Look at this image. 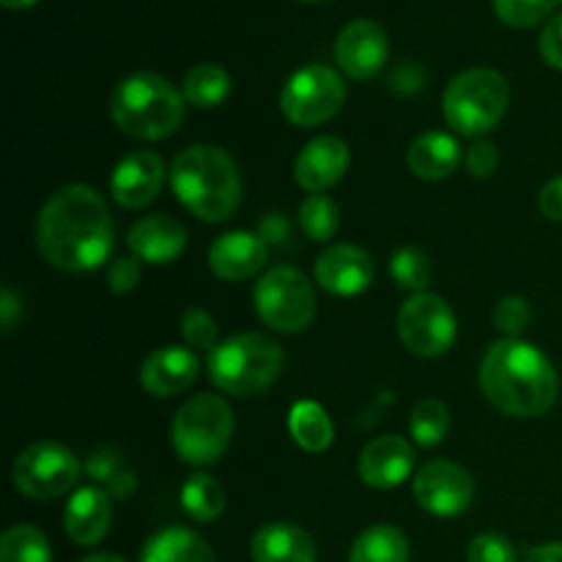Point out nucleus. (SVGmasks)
Listing matches in <instances>:
<instances>
[{
    "label": "nucleus",
    "instance_id": "obj_24",
    "mask_svg": "<svg viewBox=\"0 0 562 562\" xmlns=\"http://www.w3.org/2000/svg\"><path fill=\"white\" fill-rule=\"evenodd\" d=\"M140 562H214V552L198 532L168 527L148 538Z\"/></svg>",
    "mask_w": 562,
    "mask_h": 562
},
{
    "label": "nucleus",
    "instance_id": "obj_20",
    "mask_svg": "<svg viewBox=\"0 0 562 562\" xmlns=\"http://www.w3.org/2000/svg\"><path fill=\"white\" fill-rule=\"evenodd\" d=\"M113 521V503L104 488L86 486L71 494L64 510V530L77 547H93L102 541Z\"/></svg>",
    "mask_w": 562,
    "mask_h": 562
},
{
    "label": "nucleus",
    "instance_id": "obj_22",
    "mask_svg": "<svg viewBox=\"0 0 562 562\" xmlns=\"http://www.w3.org/2000/svg\"><path fill=\"white\" fill-rule=\"evenodd\" d=\"M252 562H316V543L302 527L272 521L252 536Z\"/></svg>",
    "mask_w": 562,
    "mask_h": 562
},
{
    "label": "nucleus",
    "instance_id": "obj_46",
    "mask_svg": "<svg viewBox=\"0 0 562 562\" xmlns=\"http://www.w3.org/2000/svg\"><path fill=\"white\" fill-rule=\"evenodd\" d=\"M305 3H322V0H305Z\"/></svg>",
    "mask_w": 562,
    "mask_h": 562
},
{
    "label": "nucleus",
    "instance_id": "obj_39",
    "mask_svg": "<svg viewBox=\"0 0 562 562\" xmlns=\"http://www.w3.org/2000/svg\"><path fill=\"white\" fill-rule=\"evenodd\" d=\"M541 55L549 66L562 69V14L549 16V22L541 31Z\"/></svg>",
    "mask_w": 562,
    "mask_h": 562
},
{
    "label": "nucleus",
    "instance_id": "obj_44",
    "mask_svg": "<svg viewBox=\"0 0 562 562\" xmlns=\"http://www.w3.org/2000/svg\"><path fill=\"white\" fill-rule=\"evenodd\" d=\"M0 3L11 11H22V9H31V5H36L38 0H0Z\"/></svg>",
    "mask_w": 562,
    "mask_h": 562
},
{
    "label": "nucleus",
    "instance_id": "obj_38",
    "mask_svg": "<svg viewBox=\"0 0 562 562\" xmlns=\"http://www.w3.org/2000/svg\"><path fill=\"white\" fill-rule=\"evenodd\" d=\"M140 283V263L137 258H119L108 272V289L113 294H130Z\"/></svg>",
    "mask_w": 562,
    "mask_h": 562
},
{
    "label": "nucleus",
    "instance_id": "obj_11",
    "mask_svg": "<svg viewBox=\"0 0 562 562\" xmlns=\"http://www.w3.org/2000/svg\"><path fill=\"white\" fill-rule=\"evenodd\" d=\"M459 324L448 302L437 294H412L398 311V335L417 357H439L453 346Z\"/></svg>",
    "mask_w": 562,
    "mask_h": 562
},
{
    "label": "nucleus",
    "instance_id": "obj_41",
    "mask_svg": "<svg viewBox=\"0 0 562 562\" xmlns=\"http://www.w3.org/2000/svg\"><path fill=\"white\" fill-rule=\"evenodd\" d=\"M20 313H22L20 296H16L11 289H3V294H0V322H3V333H11V327L16 324Z\"/></svg>",
    "mask_w": 562,
    "mask_h": 562
},
{
    "label": "nucleus",
    "instance_id": "obj_1",
    "mask_svg": "<svg viewBox=\"0 0 562 562\" xmlns=\"http://www.w3.org/2000/svg\"><path fill=\"white\" fill-rule=\"evenodd\" d=\"M38 252L64 272H91L113 250V217L97 190L60 187L44 203L36 223Z\"/></svg>",
    "mask_w": 562,
    "mask_h": 562
},
{
    "label": "nucleus",
    "instance_id": "obj_17",
    "mask_svg": "<svg viewBox=\"0 0 562 562\" xmlns=\"http://www.w3.org/2000/svg\"><path fill=\"white\" fill-rule=\"evenodd\" d=\"M198 357L192 349L181 346H162L151 351L140 368V384L148 395L157 398H173L184 393L198 379Z\"/></svg>",
    "mask_w": 562,
    "mask_h": 562
},
{
    "label": "nucleus",
    "instance_id": "obj_40",
    "mask_svg": "<svg viewBox=\"0 0 562 562\" xmlns=\"http://www.w3.org/2000/svg\"><path fill=\"white\" fill-rule=\"evenodd\" d=\"M538 206H541V214L552 223H562V176L558 179L547 181L538 195Z\"/></svg>",
    "mask_w": 562,
    "mask_h": 562
},
{
    "label": "nucleus",
    "instance_id": "obj_37",
    "mask_svg": "<svg viewBox=\"0 0 562 562\" xmlns=\"http://www.w3.org/2000/svg\"><path fill=\"white\" fill-rule=\"evenodd\" d=\"M464 165L475 179H488V176L497 173L499 168L497 146H494L492 140H475L470 148H467Z\"/></svg>",
    "mask_w": 562,
    "mask_h": 562
},
{
    "label": "nucleus",
    "instance_id": "obj_27",
    "mask_svg": "<svg viewBox=\"0 0 562 562\" xmlns=\"http://www.w3.org/2000/svg\"><path fill=\"white\" fill-rule=\"evenodd\" d=\"M231 93V77L228 71L220 69L214 64H198L192 66L184 75L181 82V97L184 102H190L192 108H217L220 102H225V97Z\"/></svg>",
    "mask_w": 562,
    "mask_h": 562
},
{
    "label": "nucleus",
    "instance_id": "obj_18",
    "mask_svg": "<svg viewBox=\"0 0 562 562\" xmlns=\"http://www.w3.org/2000/svg\"><path fill=\"white\" fill-rule=\"evenodd\" d=\"M263 261H267V241L261 234H250V231H228L209 250L212 272L231 283L258 274Z\"/></svg>",
    "mask_w": 562,
    "mask_h": 562
},
{
    "label": "nucleus",
    "instance_id": "obj_33",
    "mask_svg": "<svg viewBox=\"0 0 562 562\" xmlns=\"http://www.w3.org/2000/svg\"><path fill=\"white\" fill-rule=\"evenodd\" d=\"M558 0H494V11L510 27H536L549 20Z\"/></svg>",
    "mask_w": 562,
    "mask_h": 562
},
{
    "label": "nucleus",
    "instance_id": "obj_43",
    "mask_svg": "<svg viewBox=\"0 0 562 562\" xmlns=\"http://www.w3.org/2000/svg\"><path fill=\"white\" fill-rule=\"evenodd\" d=\"M525 562H562V543H543L527 554Z\"/></svg>",
    "mask_w": 562,
    "mask_h": 562
},
{
    "label": "nucleus",
    "instance_id": "obj_19",
    "mask_svg": "<svg viewBox=\"0 0 562 562\" xmlns=\"http://www.w3.org/2000/svg\"><path fill=\"white\" fill-rule=\"evenodd\" d=\"M126 245L137 261L170 263L184 252L187 231L179 220L168 217V214H151L132 225Z\"/></svg>",
    "mask_w": 562,
    "mask_h": 562
},
{
    "label": "nucleus",
    "instance_id": "obj_12",
    "mask_svg": "<svg viewBox=\"0 0 562 562\" xmlns=\"http://www.w3.org/2000/svg\"><path fill=\"white\" fill-rule=\"evenodd\" d=\"M412 494H415L417 505L434 516H450L464 514L475 497V483L464 467L453 464V461H428L420 467L412 481Z\"/></svg>",
    "mask_w": 562,
    "mask_h": 562
},
{
    "label": "nucleus",
    "instance_id": "obj_13",
    "mask_svg": "<svg viewBox=\"0 0 562 562\" xmlns=\"http://www.w3.org/2000/svg\"><path fill=\"white\" fill-rule=\"evenodd\" d=\"M387 33L373 20L349 22L335 42V58H338L344 75H349L351 80H371L387 64Z\"/></svg>",
    "mask_w": 562,
    "mask_h": 562
},
{
    "label": "nucleus",
    "instance_id": "obj_10",
    "mask_svg": "<svg viewBox=\"0 0 562 562\" xmlns=\"http://www.w3.org/2000/svg\"><path fill=\"white\" fill-rule=\"evenodd\" d=\"M80 459L58 442H36L22 450L14 461V488L31 499H55L80 481Z\"/></svg>",
    "mask_w": 562,
    "mask_h": 562
},
{
    "label": "nucleus",
    "instance_id": "obj_42",
    "mask_svg": "<svg viewBox=\"0 0 562 562\" xmlns=\"http://www.w3.org/2000/svg\"><path fill=\"white\" fill-rule=\"evenodd\" d=\"M285 234H289V223H285V220L280 217V214H269L267 223L261 225L263 241H280Z\"/></svg>",
    "mask_w": 562,
    "mask_h": 562
},
{
    "label": "nucleus",
    "instance_id": "obj_5",
    "mask_svg": "<svg viewBox=\"0 0 562 562\" xmlns=\"http://www.w3.org/2000/svg\"><path fill=\"white\" fill-rule=\"evenodd\" d=\"M283 368V349L263 335L245 333L223 340L209 355V376L223 393L250 398L272 387Z\"/></svg>",
    "mask_w": 562,
    "mask_h": 562
},
{
    "label": "nucleus",
    "instance_id": "obj_3",
    "mask_svg": "<svg viewBox=\"0 0 562 562\" xmlns=\"http://www.w3.org/2000/svg\"><path fill=\"white\" fill-rule=\"evenodd\" d=\"M170 187L187 212L203 223H223L241 201V176L217 146H190L170 165Z\"/></svg>",
    "mask_w": 562,
    "mask_h": 562
},
{
    "label": "nucleus",
    "instance_id": "obj_9",
    "mask_svg": "<svg viewBox=\"0 0 562 562\" xmlns=\"http://www.w3.org/2000/svg\"><path fill=\"white\" fill-rule=\"evenodd\" d=\"M346 102L344 77L322 64L302 66L280 91V110L296 126H322L340 113Z\"/></svg>",
    "mask_w": 562,
    "mask_h": 562
},
{
    "label": "nucleus",
    "instance_id": "obj_15",
    "mask_svg": "<svg viewBox=\"0 0 562 562\" xmlns=\"http://www.w3.org/2000/svg\"><path fill=\"white\" fill-rule=\"evenodd\" d=\"M165 181V165L154 151H132L115 165L110 176L113 201L124 209H143L159 195Z\"/></svg>",
    "mask_w": 562,
    "mask_h": 562
},
{
    "label": "nucleus",
    "instance_id": "obj_28",
    "mask_svg": "<svg viewBox=\"0 0 562 562\" xmlns=\"http://www.w3.org/2000/svg\"><path fill=\"white\" fill-rule=\"evenodd\" d=\"M181 505L190 519L209 525L225 510V488L220 486L217 477L198 472L181 488Z\"/></svg>",
    "mask_w": 562,
    "mask_h": 562
},
{
    "label": "nucleus",
    "instance_id": "obj_16",
    "mask_svg": "<svg viewBox=\"0 0 562 562\" xmlns=\"http://www.w3.org/2000/svg\"><path fill=\"white\" fill-rule=\"evenodd\" d=\"M349 146L335 135H318L307 143L294 162L296 184L307 192H324L338 184L349 170Z\"/></svg>",
    "mask_w": 562,
    "mask_h": 562
},
{
    "label": "nucleus",
    "instance_id": "obj_35",
    "mask_svg": "<svg viewBox=\"0 0 562 562\" xmlns=\"http://www.w3.org/2000/svg\"><path fill=\"white\" fill-rule=\"evenodd\" d=\"M181 335H184L187 344L192 349H209L212 351L217 346V322L212 318V313L203 311V307H190L181 318Z\"/></svg>",
    "mask_w": 562,
    "mask_h": 562
},
{
    "label": "nucleus",
    "instance_id": "obj_36",
    "mask_svg": "<svg viewBox=\"0 0 562 562\" xmlns=\"http://www.w3.org/2000/svg\"><path fill=\"white\" fill-rule=\"evenodd\" d=\"M516 547L505 536L483 532L475 536L467 547V562H516Z\"/></svg>",
    "mask_w": 562,
    "mask_h": 562
},
{
    "label": "nucleus",
    "instance_id": "obj_6",
    "mask_svg": "<svg viewBox=\"0 0 562 562\" xmlns=\"http://www.w3.org/2000/svg\"><path fill=\"white\" fill-rule=\"evenodd\" d=\"M510 102L505 77L494 69H467L445 91V119L459 135L481 137L503 121Z\"/></svg>",
    "mask_w": 562,
    "mask_h": 562
},
{
    "label": "nucleus",
    "instance_id": "obj_34",
    "mask_svg": "<svg viewBox=\"0 0 562 562\" xmlns=\"http://www.w3.org/2000/svg\"><path fill=\"white\" fill-rule=\"evenodd\" d=\"M532 322L530 302L521 296H503L494 307V327L505 335V338H516L525 333Z\"/></svg>",
    "mask_w": 562,
    "mask_h": 562
},
{
    "label": "nucleus",
    "instance_id": "obj_29",
    "mask_svg": "<svg viewBox=\"0 0 562 562\" xmlns=\"http://www.w3.org/2000/svg\"><path fill=\"white\" fill-rule=\"evenodd\" d=\"M0 562H53L47 536L33 525H14L0 538Z\"/></svg>",
    "mask_w": 562,
    "mask_h": 562
},
{
    "label": "nucleus",
    "instance_id": "obj_25",
    "mask_svg": "<svg viewBox=\"0 0 562 562\" xmlns=\"http://www.w3.org/2000/svg\"><path fill=\"white\" fill-rule=\"evenodd\" d=\"M289 431L307 453H324L335 439V426L327 409L316 401H296L289 412Z\"/></svg>",
    "mask_w": 562,
    "mask_h": 562
},
{
    "label": "nucleus",
    "instance_id": "obj_8",
    "mask_svg": "<svg viewBox=\"0 0 562 562\" xmlns=\"http://www.w3.org/2000/svg\"><path fill=\"white\" fill-rule=\"evenodd\" d=\"M256 313L278 333H300L316 316V291L311 280L294 267H274L258 280Z\"/></svg>",
    "mask_w": 562,
    "mask_h": 562
},
{
    "label": "nucleus",
    "instance_id": "obj_31",
    "mask_svg": "<svg viewBox=\"0 0 562 562\" xmlns=\"http://www.w3.org/2000/svg\"><path fill=\"white\" fill-rule=\"evenodd\" d=\"M300 225L313 241H329L340 228V212L324 192H311L300 203Z\"/></svg>",
    "mask_w": 562,
    "mask_h": 562
},
{
    "label": "nucleus",
    "instance_id": "obj_26",
    "mask_svg": "<svg viewBox=\"0 0 562 562\" xmlns=\"http://www.w3.org/2000/svg\"><path fill=\"white\" fill-rule=\"evenodd\" d=\"M349 562H409V541L393 525H373L349 552Z\"/></svg>",
    "mask_w": 562,
    "mask_h": 562
},
{
    "label": "nucleus",
    "instance_id": "obj_2",
    "mask_svg": "<svg viewBox=\"0 0 562 562\" xmlns=\"http://www.w3.org/2000/svg\"><path fill=\"white\" fill-rule=\"evenodd\" d=\"M481 390L505 415L541 417L558 401L560 382L541 349L519 338H505L483 357Z\"/></svg>",
    "mask_w": 562,
    "mask_h": 562
},
{
    "label": "nucleus",
    "instance_id": "obj_23",
    "mask_svg": "<svg viewBox=\"0 0 562 562\" xmlns=\"http://www.w3.org/2000/svg\"><path fill=\"white\" fill-rule=\"evenodd\" d=\"M406 162H409V170L417 179H448L461 162V146L448 132H426V135L412 140Z\"/></svg>",
    "mask_w": 562,
    "mask_h": 562
},
{
    "label": "nucleus",
    "instance_id": "obj_45",
    "mask_svg": "<svg viewBox=\"0 0 562 562\" xmlns=\"http://www.w3.org/2000/svg\"><path fill=\"white\" fill-rule=\"evenodd\" d=\"M80 562H124L119 558V554H88V558H82Z\"/></svg>",
    "mask_w": 562,
    "mask_h": 562
},
{
    "label": "nucleus",
    "instance_id": "obj_47",
    "mask_svg": "<svg viewBox=\"0 0 562 562\" xmlns=\"http://www.w3.org/2000/svg\"><path fill=\"white\" fill-rule=\"evenodd\" d=\"M558 3H560V5H562V0H558Z\"/></svg>",
    "mask_w": 562,
    "mask_h": 562
},
{
    "label": "nucleus",
    "instance_id": "obj_32",
    "mask_svg": "<svg viewBox=\"0 0 562 562\" xmlns=\"http://www.w3.org/2000/svg\"><path fill=\"white\" fill-rule=\"evenodd\" d=\"M390 274H393L401 289L423 294L431 285L434 267L423 250H417V247H401L390 258Z\"/></svg>",
    "mask_w": 562,
    "mask_h": 562
},
{
    "label": "nucleus",
    "instance_id": "obj_4",
    "mask_svg": "<svg viewBox=\"0 0 562 562\" xmlns=\"http://www.w3.org/2000/svg\"><path fill=\"white\" fill-rule=\"evenodd\" d=\"M110 115L124 135L137 140H165L184 121V97L162 75L135 71L115 86Z\"/></svg>",
    "mask_w": 562,
    "mask_h": 562
},
{
    "label": "nucleus",
    "instance_id": "obj_14",
    "mask_svg": "<svg viewBox=\"0 0 562 562\" xmlns=\"http://www.w3.org/2000/svg\"><path fill=\"white\" fill-rule=\"evenodd\" d=\"M373 258L357 245H329L316 261V280L335 296H357L371 285Z\"/></svg>",
    "mask_w": 562,
    "mask_h": 562
},
{
    "label": "nucleus",
    "instance_id": "obj_30",
    "mask_svg": "<svg viewBox=\"0 0 562 562\" xmlns=\"http://www.w3.org/2000/svg\"><path fill=\"white\" fill-rule=\"evenodd\" d=\"M450 431V415L448 406L437 398H426L412 409L409 415V434L417 445L423 448H437L445 442Z\"/></svg>",
    "mask_w": 562,
    "mask_h": 562
},
{
    "label": "nucleus",
    "instance_id": "obj_7",
    "mask_svg": "<svg viewBox=\"0 0 562 562\" xmlns=\"http://www.w3.org/2000/svg\"><path fill=\"white\" fill-rule=\"evenodd\" d=\"M234 437V412L220 395H195L173 417L170 439L187 464L212 467L223 459Z\"/></svg>",
    "mask_w": 562,
    "mask_h": 562
},
{
    "label": "nucleus",
    "instance_id": "obj_21",
    "mask_svg": "<svg viewBox=\"0 0 562 562\" xmlns=\"http://www.w3.org/2000/svg\"><path fill=\"white\" fill-rule=\"evenodd\" d=\"M415 472V450L401 437H379L362 450L360 477L373 488H395Z\"/></svg>",
    "mask_w": 562,
    "mask_h": 562
}]
</instances>
